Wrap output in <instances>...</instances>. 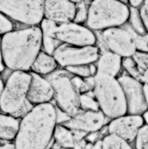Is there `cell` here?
<instances>
[{
	"label": "cell",
	"instance_id": "6da1fadb",
	"mask_svg": "<svg viewBox=\"0 0 148 149\" xmlns=\"http://www.w3.org/2000/svg\"><path fill=\"white\" fill-rule=\"evenodd\" d=\"M57 125L55 105L51 102L33 105L19 119L13 143L16 149H48Z\"/></svg>",
	"mask_w": 148,
	"mask_h": 149
},
{
	"label": "cell",
	"instance_id": "7a4b0ae2",
	"mask_svg": "<svg viewBox=\"0 0 148 149\" xmlns=\"http://www.w3.org/2000/svg\"><path fill=\"white\" fill-rule=\"evenodd\" d=\"M1 48L5 67L12 71H29L42 49L39 26L12 30L2 36Z\"/></svg>",
	"mask_w": 148,
	"mask_h": 149
},
{
	"label": "cell",
	"instance_id": "3957f363",
	"mask_svg": "<svg viewBox=\"0 0 148 149\" xmlns=\"http://www.w3.org/2000/svg\"><path fill=\"white\" fill-rule=\"evenodd\" d=\"M31 74L29 71H12L0 95V110L16 118H21L33 105L27 100Z\"/></svg>",
	"mask_w": 148,
	"mask_h": 149
},
{
	"label": "cell",
	"instance_id": "277c9868",
	"mask_svg": "<svg viewBox=\"0 0 148 149\" xmlns=\"http://www.w3.org/2000/svg\"><path fill=\"white\" fill-rule=\"evenodd\" d=\"M92 93L100 110L107 118L113 119L126 113L125 95L116 77L96 74L94 75Z\"/></svg>",
	"mask_w": 148,
	"mask_h": 149
},
{
	"label": "cell",
	"instance_id": "5b68a950",
	"mask_svg": "<svg viewBox=\"0 0 148 149\" xmlns=\"http://www.w3.org/2000/svg\"><path fill=\"white\" fill-rule=\"evenodd\" d=\"M130 14L129 5L117 0H92L88 8L86 26L93 32L123 26Z\"/></svg>",
	"mask_w": 148,
	"mask_h": 149
},
{
	"label": "cell",
	"instance_id": "8992f818",
	"mask_svg": "<svg viewBox=\"0 0 148 149\" xmlns=\"http://www.w3.org/2000/svg\"><path fill=\"white\" fill-rule=\"evenodd\" d=\"M69 73L66 71L54 72L49 74V80L54 89V99L56 107L70 118L80 111L79 93L71 82Z\"/></svg>",
	"mask_w": 148,
	"mask_h": 149
},
{
	"label": "cell",
	"instance_id": "52a82bcc",
	"mask_svg": "<svg viewBox=\"0 0 148 149\" xmlns=\"http://www.w3.org/2000/svg\"><path fill=\"white\" fill-rule=\"evenodd\" d=\"M44 0H0V12L11 21L38 26L43 17Z\"/></svg>",
	"mask_w": 148,
	"mask_h": 149
},
{
	"label": "cell",
	"instance_id": "ba28073f",
	"mask_svg": "<svg viewBox=\"0 0 148 149\" xmlns=\"http://www.w3.org/2000/svg\"><path fill=\"white\" fill-rule=\"evenodd\" d=\"M52 55L58 66L63 68L70 66L88 65L95 63L98 59L100 49L97 45L73 46L62 43Z\"/></svg>",
	"mask_w": 148,
	"mask_h": 149
},
{
	"label": "cell",
	"instance_id": "9c48e42d",
	"mask_svg": "<svg viewBox=\"0 0 148 149\" xmlns=\"http://www.w3.org/2000/svg\"><path fill=\"white\" fill-rule=\"evenodd\" d=\"M100 39L108 51L123 58L131 57L136 52L133 32L130 27H114L100 31Z\"/></svg>",
	"mask_w": 148,
	"mask_h": 149
},
{
	"label": "cell",
	"instance_id": "30bf717a",
	"mask_svg": "<svg viewBox=\"0 0 148 149\" xmlns=\"http://www.w3.org/2000/svg\"><path fill=\"white\" fill-rule=\"evenodd\" d=\"M54 37L63 44L73 46L96 45L97 42L95 32L87 26L72 21L57 24L54 29Z\"/></svg>",
	"mask_w": 148,
	"mask_h": 149
},
{
	"label": "cell",
	"instance_id": "8fae6325",
	"mask_svg": "<svg viewBox=\"0 0 148 149\" xmlns=\"http://www.w3.org/2000/svg\"><path fill=\"white\" fill-rule=\"evenodd\" d=\"M125 95L128 114L142 115L147 111L148 101L142 93V84L130 77L126 73H122L117 77Z\"/></svg>",
	"mask_w": 148,
	"mask_h": 149
},
{
	"label": "cell",
	"instance_id": "7c38bea8",
	"mask_svg": "<svg viewBox=\"0 0 148 149\" xmlns=\"http://www.w3.org/2000/svg\"><path fill=\"white\" fill-rule=\"evenodd\" d=\"M144 124L142 115L126 113L111 119L107 126L108 134H116L131 143L134 141L138 131Z\"/></svg>",
	"mask_w": 148,
	"mask_h": 149
},
{
	"label": "cell",
	"instance_id": "4fadbf2b",
	"mask_svg": "<svg viewBox=\"0 0 148 149\" xmlns=\"http://www.w3.org/2000/svg\"><path fill=\"white\" fill-rule=\"evenodd\" d=\"M106 118H107L100 110H80L76 115L71 117L70 119L62 125L72 130H79L90 133L102 130L106 124Z\"/></svg>",
	"mask_w": 148,
	"mask_h": 149
},
{
	"label": "cell",
	"instance_id": "5bb4252c",
	"mask_svg": "<svg viewBox=\"0 0 148 149\" xmlns=\"http://www.w3.org/2000/svg\"><path fill=\"white\" fill-rule=\"evenodd\" d=\"M75 3L71 0H44L43 17L56 24L73 21Z\"/></svg>",
	"mask_w": 148,
	"mask_h": 149
},
{
	"label": "cell",
	"instance_id": "9a60e30c",
	"mask_svg": "<svg viewBox=\"0 0 148 149\" xmlns=\"http://www.w3.org/2000/svg\"><path fill=\"white\" fill-rule=\"evenodd\" d=\"M30 80L27 93V100L32 105L49 103L54 99V89L48 79L30 72Z\"/></svg>",
	"mask_w": 148,
	"mask_h": 149
},
{
	"label": "cell",
	"instance_id": "2e32d148",
	"mask_svg": "<svg viewBox=\"0 0 148 149\" xmlns=\"http://www.w3.org/2000/svg\"><path fill=\"white\" fill-rule=\"evenodd\" d=\"M96 74H104L117 77L122 68V58L110 51L100 54L96 60Z\"/></svg>",
	"mask_w": 148,
	"mask_h": 149
},
{
	"label": "cell",
	"instance_id": "e0dca14e",
	"mask_svg": "<svg viewBox=\"0 0 148 149\" xmlns=\"http://www.w3.org/2000/svg\"><path fill=\"white\" fill-rule=\"evenodd\" d=\"M58 64L51 54H49L44 50H41L31 66L30 71L41 76L49 75L55 72Z\"/></svg>",
	"mask_w": 148,
	"mask_h": 149
},
{
	"label": "cell",
	"instance_id": "ac0fdd59",
	"mask_svg": "<svg viewBox=\"0 0 148 149\" xmlns=\"http://www.w3.org/2000/svg\"><path fill=\"white\" fill-rule=\"evenodd\" d=\"M56 24V23L46 19H43L39 24L42 34V48L44 52L51 55L57 47L62 44L54 37V29Z\"/></svg>",
	"mask_w": 148,
	"mask_h": 149
},
{
	"label": "cell",
	"instance_id": "d6986e66",
	"mask_svg": "<svg viewBox=\"0 0 148 149\" xmlns=\"http://www.w3.org/2000/svg\"><path fill=\"white\" fill-rule=\"evenodd\" d=\"M19 119L6 113H0V139L13 141L17 134Z\"/></svg>",
	"mask_w": 148,
	"mask_h": 149
},
{
	"label": "cell",
	"instance_id": "ffe728a7",
	"mask_svg": "<svg viewBox=\"0 0 148 149\" xmlns=\"http://www.w3.org/2000/svg\"><path fill=\"white\" fill-rule=\"evenodd\" d=\"M53 139L60 148L65 149H74V138L73 131L62 124H57L54 132Z\"/></svg>",
	"mask_w": 148,
	"mask_h": 149
},
{
	"label": "cell",
	"instance_id": "44dd1931",
	"mask_svg": "<svg viewBox=\"0 0 148 149\" xmlns=\"http://www.w3.org/2000/svg\"><path fill=\"white\" fill-rule=\"evenodd\" d=\"M122 67L125 69L126 73L130 77L137 79L142 84L147 83V72L148 71H142L133 62L131 57L123 58H122Z\"/></svg>",
	"mask_w": 148,
	"mask_h": 149
},
{
	"label": "cell",
	"instance_id": "7402d4cb",
	"mask_svg": "<svg viewBox=\"0 0 148 149\" xmlns=\"http://www.w3.org/2000/svg\"><path fill=\"white\" fill-rule=\"evenodd\" d=\"M101 149H133V148L117 135L107 134L102 138Z\"/></svg>",
	"mask_w": 148,
	"mask_h": 149
},
{
	"label": "cell",
	"instance_id": "603a6c76",
	"mask_svg": "<svg viewBox=\"0 0 148 149\" xmlns=\"http://www.w3.org/2000/svg\"><path fill=\"white\" fill-rule=\"evenodd\" d=\"M127 23H129L130 24L129 27L130 28V29L138 35L143 36L147 34V29H146V27L142 21L138 8L130 7V14Z\"/></svg>",
	"mask_w": 148,
	"mask_h": 149
},
{
	"label": "cell",
	"instance_id": "cb8c5ba5",
	"mask_svg": "<svg viewBox=\"0 0 148 149\" xmlns=\"http://www.w3.org/2000/svg\"><path fill=\"white\" fill-rule=\"evenodd\" d=\"M79 108H80V110H83V111H87V110L98 111V110H100L99 104L93 95L92 91L79 94Z\"/></svg>",
	"mask_w": 148,
	"mask_h": 149
},
{
	"label": "cell",
	"instance_id": "d4e9b609",
	"mask_svg": "<svg viewBox=\"0 0 148 149\" xmlns=\"http://www.w3.org/2000/svg\"><path fill=\"white\" fill-rule=\"evenodd\" d=\"M88 6L85 0H82L75 3V13L72 22L76 24H85L88 18Z\"/></svg>",
	"mask_w": 148,
	"mask_h": 149
},
{
	"label": "cell",
	"instance_id": "484cf974",
	"mask_svg": "<svg viewBox=\"0 0 148 149\" xmlns=\"http://www.w3.org/2000/svg\"><path fill=\"white\" fill-rule=\"evenodd\" d=\"M133 149H148V125L144 124L138 131Z\"/></svg>",
	"mask_w": 148,
	"mask_h": 149
},
{
	"label": "cell",
	"instance_id": "4316f807",
	"mask_svg": "<svg viewBox=\"0 0 148 149\" xmlns=\"http://www.w3.org/2000/svg\"><path fill=\"white\" fill-rule=\"evenodd\" d=\"M65 71L70 74L74 76H78L81 78H88L89 76H92L90 71L88 65H77V66H70L64 68Z\"/></svg>",
	"mask_w": 148,
	"mask_h": 149
},
{
	"label": "cell",
	"instance_id": "83f0119b",
	"mask_svg": "<svg viewBox=\"0 0 148 149\" xmlns=\"http://www.w3.org/2000/svg\"><path fill=\"white\" fill-rule=\"evenodd\" d=\"M71 82L74 84V88L78 91L79 94L88 93L90 91H92V87L89 84L85 78H81L78 76H71Z\"/></svg>",
	"mask_w": 148,
	"mask_h": 149
},
{
	"label": "cell",
	"instance_id": "f1b7e54d",
	"mask_svg": "<svg viewBox=\"0 0 148 149\" xmlns=\"http://www.w3.org/2000/svg\"><path fill=\"white\" fill-rule=\"evenodd\" d=\"M133 62L142 71H148V54L141 51H136L131 56Z\"/></svg>",
	"mask_w": 148,
	"mask_h": 149
},
{
	"label": "cell",
	"instance_id": "f546056e",
	"mask_svg": "<svg viewBox=\"0 0 148 149\" xmlns=\"http://www.w3.org/2000/svg\"><path fill=\"white\" fill-rule=\"evenodd\" d=\"M14 29V24L11 19L0 12V36Z\"/></svg>",
	"mask_w": 148,
	"mask_h": 149
},
{
	"label": "cell",
	"instance_id": "4dcf8cb0",
	"mask_svg": "<svg viewBox=\"0 0 148 149\" xmlns=\"http://www.w3.org/2000/svg\"><path fill=\"white\" fill-rule=\"evenodd\" d=\"M133 36H134L136 50L137 51H141V52L147 53V34L142 36V35H138L135 33H133Z\"/></svg>",
	"mask_w": 148,
	"mask_h": 149
},
{
	"label": "cell",
	"instance_id": "1f68e13d",
	"mask_svg": "<svg viewBox=\"0 0 148 149\" xmlns=\"http://www.w3.org/2000/svg\"><path fill=\"white\" fill-rule=\"evenodd\" d=\"M138 12L142 21L146 29H148V0H144V2L138 7Z\"/></svg>",
	"mask_w": 148,
	"mask_h": 149
},
{
	"label": "cell",
	"instance_id": "d6a6232c",
	"mask_svg": "<svg viewBox=\"0 0 148 149\" xmlns=\"http://www.w3.org/2000/svg\"><path fill=\"white\" fill-rule=\"evenodd\" d=\"M0 149H16L13 141H6L0 139Z\"/></svg>",
	"mask_w": 148,
	"mask_h": 149
},
{
	"label": "cell",
	"instance_id": "836d02e7",
	"mask_svg": "<svg viewBox=\"0 0 148 149\" xmlns=\"http://www.w3.org/2000/svg\"><path fill=\"white\" fill-rule=\"evenodd\" d=\"M143 2L144 0H128V5L133 8H138Z\"/></svg>",
	"mask_w": 148,
	"mask_h": 149
},
{
	"label": "cell",
	"instance_id": "e575fe53",
	"mask_svg": "<svg viewBox=\"0 0 148 149\" xmlns=\"http://www.w3.org/2000/svg\"><path fill=\"white\" fill-rule=\"evenodd\" d=\"M1 38L2 37L0 36V73L3 72L5 70V65L3 63V54H2V48H1Z\"/></svg>",
	"mask_w": 148,
	"mask_h": 149
},
{
	"label": "cell",
	"instance_id": "d590c367",
	"mask_svg": "<svg viewBox=\"0 0 148 149\" xmlns=\"http://www.w3.org/2000/svg\"><path fill=\"white\" fill-rule=\"evenodd\" d=\"M101 147H102V139H100L99 140L95 142L92 146L91 149H101Z\"/></svg>",
	"mask_w": 148,
	"mask_h": 149
},
{
	"label": "cell",
	"instance_id": "8d00e7d4",
	"mask_svg": "<svg viewBox=\"0 0 148 149\" xmlns=\"http://www.w3.org/2000/svg\"><path fill=\"white\" fill-rule=\"evenodd\" d=\"M148 84L146 83V84H142V93H143V95H144L145 98L148 101Z\"/></svg>",
	"mask_w": 148,
	"mask_h": 149
},
{
	"label": "cell",
	"instance_id": "74e56055",
	"mask_svg": "<svg viewBox=\"0 0 148 149\" xmlns=\"http://www.w3.org/2000/svg\"><path fill=\"white\" fill-rule=\"evenodd\" d=\"M4 84H5V83H4L3 79L2 78V75L0 74V95H1V93H2L3 90Z\"/></svg>",
	"mask_w": 148,
	"mask_h": 149
},
{
	"label": "cell",
	"instance_id": "f35d334b",
	"mask_svg": "<svg viewBox=\"0 0 148 149\" xmlns=\"http://www.w3.org/2000/svg\"><path fill=\"white\" fill-rule=\"evenodd\" d=\"M147 113L148 112L146 111L143 113H142V119L144 121L145 124H147L148 123V119H147Z\"/></svg>",
	"mask_w": 148,
	"mask_h": 149
},
{
	"label": "cell",
	"instance_id": "ab89813d",
	"mask_svg": "<svg viewBox=\"0 0 148 149\" xmlns=\"http://www.w3.org/2000/svg\"><path fill=\"white\" fill-rule=\"evenodd\" d=\"M117 1L121 2V3H125L128 5V0H117Z\"/></svg>",
	"mask_w": 148,
	"mask_h": 149
},
{
	"label": "cell",
	"instance_id": "60d3db41",
	"mask_svg": "<svg viewBox=\"0 0 148 149\" xmlns=\"http://www.w3.org/2000/svg\"><path fill=\"white\" fill-rule=\"evenodd\" d=\"M73 3H79V2H80V1H82V0H71Z\"/></svg>",
	"mask_w": 148,
	"mask_h": 149
},
{
	"label": "cell",
	"instance_id": "b9f144b4",
	"mask_svg": "<svg viewBox=\"0 0 148 149\" xmlns=\"http://www.w3.org/2000/svg\"><path fill=\"white\" fill-rule=\"evenodd\" d=\"M48 149H54V148H49Z\"/></svg>",
	"mask_w": 148,
	"mask_h": 149
}]
</instances>
